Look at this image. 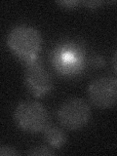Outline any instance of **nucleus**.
<instances>
[{
    "label": "nucleus",
    "mask_w": 117,
    "mask_h": 156,
    "mask_svg": "<svg viewBox=\"0 0 117 156\" xmlns=\"http://www.w3.org/2000/svg\"><path fill=\"white\" fill-rule=\"evenodd\" d=\"M7 44L15 55L27 62L38 57L42 47V37L36 28L18 26L10 31Z\"/></svg>",
    "instance_id": "f257e3e1"
},
{
    "label": "nucleus",
    "mask_w": 117,
    "mask_h": 156,
    "mask_svg": "<svg viewBox=\"0 0 117 156\" xmlns=\"http://www.w3.org/2000/svg\"><path fill=\"white\" fill-rule=\"evenodd\" d=\"M14 118L20 128L28 133L43 132L50 125L46 107L34 101H26L19 104L15 109Z\"/></svg>",
    "instance_id": "f03ea898"
},
{
    "label": "nucleus",
    "mask_w": 117,
    "mask_h": 156,
    "mask_svg": "<svg viewBox=\"0 0 117 156\" xmlns=\"http://www.w3.org/2000/svg\"><path fill=\"white\" fill-rule=\"evenodd\" d=\"M91 109L82 99H71L62 104L58 111L60 123L69 130H78L84 127L90 120Z\"/></svg>",
    "instance_id": "7ed1b4c3"
},
{
    "label": "nucleus",
    "mask_w": 117,
    "mask_h": 156,
    "mask_svg": "<svg viewBox=\"0 0 117 156\" xmlns=\"http://www.w3.org/2000/svg\"><path fill=\"white\" fill-rule=\"evenodd\" d=\"M24 82L34 97L40 98L48 94L53 88V79L38 57L26 62Z\"/></svg>",
    "instance_id": "20e7f679"
},
{
    "label": "nucleus",
    "mask_w": 117,
    "mask_h": 156,
    "mask_svg": "<svg viewBox=\"0 0 117 156\" xmlns=\"http://www.w3.org/2000/svg\"><path fill=\"white\" fill-rule=\"evenodd\" d=\"M84 55L75 45L63 44L53 52V65L58 72L63 74H74L83 67Z\"/></svg>",
    "instance_id": "39448f33"
},
{
    "label": "nucleus",
    "mask_w": 117,
    "mask_h": 156,
    "mask_svg": "<svg viewBox=\"0 0 117 156\" xmlns=\"http://www.w3.org/2000/svg\"><path fill=\"white\" fill-rule=\"evenodd\" d=\"M88 94L93 105L100 108H109L116 104L117 80L112 77H100L89 85Z\"/></svg>",
    "instance_id": "423d86ee"
},
{
    "label": "nucleus",
    "mask_w": 117,
    "mask_h": 156,
    "mask_svg": "<svg viewBox=\"0 0 117 156\" xmlns=\"http://www.w3.org/2000/svg\"><path fill=\"white\" fill-rule=\"evenodd\" d=\"M44 132V138L46 141L54 148H60L66 144V136L65 132L61 130L58 127H54L49 125L47 128L43 131Z\"/></svg>",
    "instance_id": "0eeeda50"
},
{
    "label": "nucleus",
    "mask_w": 117,
    "mask_h": 156,
    "mask_svg": "<svg viewBox=\"0 0 117 156\" xmlns=\"http://www.w3.org/2000/svg\"><path fill=\"white\" fill-rule=\"evenodd\" d=\"M28 155H32V156H50L54 155V152L50 148H48L47 146L44 145H39L35 146V147H32L30 150L28 151Z\"/></svg>",
    "instance_id": "6e6552de"
},
{
    "label": "nucleus",
    "mask_w": 117,
    "mask_h": 156,
    "mask_svg": "<svg viewBox=\"0 0 117 156\" xmlns=\"http://www.w3.org/2000/svg\"><path fill=\"white\" fill-rule=\"evenodd\" d=\"M20 155V152L12 146L0 145V156H15Z\"/></svg>",
    "instance_id": "1a4fd4ad"
},
{
    "label": "nucleus",
    "mask_w": 117,
    "mask_h": 156,
    "mask_svg": "<svg viewBox=\"0 0 117 156\" xmlns=\"http://www.w3.org/2000/svg\"><path fill=\"white\" fill-rule=\"evenodd\" d=\"M58 3L62 5V6H67V8H71L78 4L77 1H62V2H58Z\"/></svg>",
    "instance_id": "9d476101"
}]
</instances>
